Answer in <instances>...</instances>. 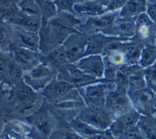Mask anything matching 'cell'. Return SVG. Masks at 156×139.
<instances>
[{
  "mask_svg": "<svg viewBox=\"0 0 156 139\" xmlns=\"http://www.w3.org/2000/svg\"><path fill=\"white\" fill-rule=\"evenodd\" d=\"M83 21L73 13L58 12L52 20L43 22L38 30L39 53L44 55L62 46L70 35L79 31L78 27Z\"/></svg>",
  "mask_w": 156,
  "mask_h": 139,
  "instance_id": "6da1fadb",
  "label": "cell"
},
{
  "mask_svg": "<svg viewBox=\"0 0 156 139\" xmlns=\"http://www.w3.org/2000/svg\"><path fill=\"white\" fill-rule=\"evenodd\" d=\"M29 121V134L32 139H49L59 126V121L45 101Z\"/></svg>",
  "mask_w": 156,
  "mask_h": 139,
  "instance_id": "7a4b0ae2",
  "label": "cell"
},
{
  "mask_svg": "<svg viewBox=\"0 0 156 139\" xmlns=\"http://www.w3.org/2000/svg\"><path fill=\"white\" fill-rule=\"evenodd\" d=\"M9 93L10 102L21 112L31 110L42 97L41 93L35 91L23 80L10 87Z\"/></svg>",
  "mask_w": 156,
  "mask_h": 139,
  "instance_id": "3957f363",
  "label": "cell"
},
{
  "mask_svg": "<svg viewBox=\"0 0 156 139\" xmlns=\"http://www.w3.org/2000/svg\"><path fill=\"white\" fill-rule=\"evenodd\" d=\"M81 121L99 131H108L115 120L114 115L105 107H84L76 116Z\"/></svg>",
  "mask_w": 156,
  "mask_h": 139,
  "instance_id": "277c9868",
  "label": "cell"
},
{
  "mask_svg": "<svg viewBox=\"0 0 156 139\" xmlns=\"http://www.w3.org/2000/svg\"><path fill=\"white\" fill-rule=\"evenodd\" d=\"M115 87V84L104 81L86 86L80 91L87 107H105V102L109 92Z\"/></svg>",
  "mask_w": 156,
  "mask_h": 139,
  "instance_id": "5b68a950",
  "label": "cell"
},
{
  "mask_svg": "<svg viewBox=\"0 0 156 139\" xmlns=\"http://www.w3.org/2000/svg\"><path fill=\"white\" fill-rule=\"evenodd\" d=\"M57 74L56 70L42 62L31 71L25 72L23 80L35 91L41 93L43 90L57 76Z\"/></svg>",
  "mask_w": 156,
  "mask_h": 139,
  "instance_id": "8992f818",
  "label": "cell"
},
{
  "mask_svg": "<svg viewBox=\"0 0 156 139\" xmlns=\"http://www.w3.org/2000/svg\"><path fill=\"white\" fill-rule=\"evenodd\" d=\"M119 15V11L116 12H106L101 15L89 17L83 20L78 27L80 32L91 35L94 34H105L111 35L112 26L115 18Z\"/></svg>",
  "mask_w": 156,
  "mask_h": 139,
  "instance_id": "52a82bcc",
  "label": "cell"
},
{
  "mask_svg": "<svg viewBox=\"0 0 156 139\" xmlns=\"http://www.w3.org/2000/svg\"><path fill=\"white\" fill-rule=\"evenodd\" d=\"M105 108L110 112L115 117L134 110L127 88L115 86L107 97Z\"/></svg>",
  "mask_w": 156,
  "mask_h": 139,
  "instance_id": "ba28073f",
  "label": "cell"
},
{
  "mask_svg": "<svg viewBox=\"0 0 156 139\" xmlns=\"http://www.w3.org/2000/svg\"><path fill=\"white\" fill-rule=\"evenodd\" d=\"M24 72L17 63L10 52L0 51V79L9 87L19 83L23 77Z\"/></svg>",
  "mask_w": 156,
  "mask_h": 139,
  "instance_id": "9c48e42d",
  "label": "cell"
},
{
  "mask_svg": "<svg viewBox=\"0 0 156 139\" xmlns=\"http://www.w3.org/2000/svg\"><path fill=\"white\" fill-rule=\"evenodd\" d=\"M88 42L89 35L80 31L70 35L66 39L62 46L70 64H74L85 56Z\"/></svg>",
  "mask_w": 156,
  "mask_h": 139,
  "instance_id": "30bf717a",
  "label": "cell"
},
{
  "mask_svg": "<svg viewBox=\"0 0 156 139\" xmlns=\"http://www.w3.org/2000/svg\"><path fill=\"white\" fill-rule=\"evenodd\" d=\"M132 39L143 46H156V24L146 13H142L135 19V34Z\"/></svg>",
  "mask_w": 156,
  "mask_h": 139,
  "instance_id": "8fae6325",
  "label": "cell"
},
{
  "mask_svg": "<svg viewBox=\"0 0 156 139\" xmlns=\"http://www.w3.org/2000/svg\"><path fill=\"white\" fill-rule=\"evenodd\" d=\"M75 88L76 87L70 81L57 75L51 81V83H49L43 90L41 95L46 103L54 104L66 97L70 91Z\"/></svg>",
  "mask_w": 156,
  "mask_h": 139,
  "instance_id": "7c38bea8",
  "label": "cell"
},
{
  "mask_svg": "<svg viewBox=\"0 0 156 139\" xmlns=\"http://www.w3.org/2000/svg\"><path fill=\"white\" fill-rule=\"evenodd\" d=\"M131 103L135 111L141 116H150L154 110V97L155 91L150 87L143 88L137 91H128Z\"/></svg>",
  "mask_w": 156,
  "mask_h": 139,
  "instance_id": "4fadbf2b",
  "label": "cell"
},
{
  "mask_svg": "<svg viewBox=\"0 0 156 139\" xmlns=\"http://www.w3.org/2000/svg\"><path fill=\"white\" fill-rule=\"evenodd\" d=\"M10 54L13 60L20 65L23 72H28L35 66L43 62V55L39 52L33 51L31 49L13 46Z\"/></svg>",
  "mask_w": 156,
  "mask_h": 139,
  "instance_id": "5bb4252c",
  "label": "cell"
},
{
  "mask_svg": "<svg viewBox=\"0 0 156 139\" xmlns=\"http://www.w3.org/2000/svg\"><path fill=\"white\" fill-rule=\"evenodd\" d=\"M140 117L141 115L134 109L127 113L116 116L108 132L115 138L118 139L123 134L137 126Z\"/></svg>",
  "mask_w": 156,
  "mask_h": 139,
  "instance_id": "9a60e30c",
  "label": "cell"
},
{
  "mask_svg": "<svg viewBox=\"0 0 156 139\" xmlns=\"http://www.w3.org/2000/svg\"><path fill=\"white\" fill-rule=\"evenodd\" d=\"M74 65L85 74L96 79L104 80L105 60L103 55H86L78 60L76 63H74Z\"/></svg>",
  "mask_w": 156,
  "mask_h": 139,
  "instance_id": "2e32d148",
  "label": "cell"
},
{
  "mask_svg": "<svg viewBox=\"0 0 156 139\" xmlns=\"http://www.w3.org/2000/svg\"><path fill=\"white\" fill-rule=\"evenodd\" d=\"M13 46L39 52V35L37 31H31L13 25Z\"/></svg>",
  "mask_w": 156,
  "mask_h": 139,
  "instance_id": "e0dca14e",
  "label": "cell"
},
{
  "mask_svg": "<svg viewBox=\"0 0 156 139\" xmlns=\"http://www.w3.org/2000/svg\"><path fill=\"white\" fill-rule=\"evenodd\" d=\"M135 34V19L119 15L115 18L112 26L111 36L122 40H130Z\"/></svg>",
  "mask_w": 156,
  "mask_h": 139,
  "instance_id": "ac0fdd59",
  "label": "cell"
},
{
  "mask_svg": "<svg viewBox=\"0 0 156 139\" xmlns=\"http://www.w3.org/2000/svg\"><path fill=\"white\" fill-rule=\"evenodd\" d=\"M119 40H122V39L115 36L108 35L101 33L89 35V42L87 46L85 56L90 55H103L108 46H110L112 43L116 42Z\"/></svg>",
  "mask_w": 156,
  "mask_h": 139,
  "instance_id": "d6986e66",
  "label": "cell"
},
{
  "mask_svg": "<svg viewBox=\"0 0 156 139\" xmlns=\"http://www.w3.org/2000/svg\"><path fill=\"white\" fill-rule=\"evenodd\" d=\"M110 2L108 0H94L83 3H78L74 5V11L79 16L94 17L106 13V9Z\"/></svg>",
  "mask_w": 156,
  "mask_h": 139,
  "instance_id": "ffe728a7",
  "label": "cell"
},
{
  "mask_svg": "<svg viewBox=\"0 0 156 139\" xmlns=\"http://www.w3.org/2000/svg\"><path fill=\"white\" fill-rule=\"evenodd\" d=\"M144 46L142 44L134 39L122 40L119 42V47L124 53L126 65H139V60Z\"/></svg>",
  "mask_w": 156,
  "mask_h": 139,
  "instance_id": "44dd1931",
  "label": "cell"
},
{
  "mask_svg": "<svg viewBox=\"0 0 156 139\" xmlns=\"http://www.w3.org/2000/svg\"><path fill=\"white\" fill-rule=\"evenodd\" d=\"M43 62L57 71L62 66L70 64L63 46H58L48 54L43 55Z\"/></svg>",
  "mask_w": 156,
  "mask_h": 139,
  "instance_id": "7402d4cb",
  "label": "cell"
},
{
  "mask_svg": "<svg viewBox=\"0 0 156 139\" xmlns=\"http://www.w3.org/2000/svg\"><path fill=\"white\" fill-rule=\"evenodd\" d=\"M29 135V127L23 123L12 121L4 125L2 132V139H26Z\"/></svg>",
  "mask_w": 156,
  "mask_h": 139,
  "instance_id": "603a6c76",
  "label": "cell"
},
{
  "mask_svg": "<svg viewBox=\"0 0 156 139\" xmlns=\"http://www.w3.org/2000/svg\"><path fill=\"white\" fill-rule=\"evenodd\" d=\"M147 0H128L119 10V15L136 19L142 13H146Z\"/></svg>",
  "mask_w": 156,
  "mask_h": 139,
  "instance_id": "cb8c5ba5",
  "label": "cell"
},
{
  "mask_svg": "<svg viewBox=\"0 0 156 139\" xmlns=\"http://www.w3.org/2000/svg\"><path fill=\"white\" fill-rule=\"evenodd\" d=\"M42 23H43L42 17L27 15L25 13H22L21 11H19V13L11 22V24L13 25L19 26L23 29L31 30V31H37V32H38L40 29Z\"/></svg>",
  "mask_w": 156,
  "mask_h": 139,
  "instance_id": "d4e9b609",
  "label": "cell"
},
{
  "mask_svg": "<svg viewBox=\"0 0 156 139\" xmlns=\"http://www.w3.org/2000/svg\"><path fill=\"white\" fill-rule=\"evenodd\" d=\"M20 0H0V21L10 23L19 13Z\"/></svg>",
  "mask_w": 156,
  "mask_h": 139,
  "instance_id": "484cf974",
  "label": "cell"
},
{
  "mask_svg": "<svg viewBox=\"0 0 156 139\" xmlns=\"http://www.w3.org/2000/svg\"><path fill=\"white\" fill-rule=\"evenodd\" d=\"M13 46V26L0 21V51L10 52Z\"/></svg>",
  "mask_w": 156,
  "mask_h": 139,
  "instance_id": "4316f807",
  "label": "cell"
},
{
  "mask_svg": "<svg viewBox=\"0 0 156 139\" xmlns=\"http://www.w3.org/2000/svg\"><path fill=\"white\" fill-rule=\"evenodd\" d=\"M69 124L72 129L74 130L77 133H79L80 136H82L85 139H91L95 136L96 134H98L100 132H104V131L96 129L77 117L70 121Z\"/></svg>",
  "mask_w": 156,
  "mask_h": 139,
  "instance_id": "83f0119b",
  "label": "cell"
},
{
  "mask_svg": "<svg viewBox=\"0 0 156 139\" xmlns=\"http://www.w3.org/2000/svg\"><path fill=\"white\" fill-rule=\"evenodd\" d=\"M156 62V46L146 45L144 46L141 51L139 65L144 70L150 68L155 65Z\"/></svg>",
  "mask_w": 156,
  "mask_h": 139,
  "instance_id": "f1b7e54d",
  "label": "cell"
},
{
  "mask_svg": "<svg viewBox=\"0 0 156 139\" xmlns=\"http://www.w3.org/2000/svg\"><path fill=\"white\" fill-rule=\"evenodd\" d=\"M138 127L145 139H156V121L150 116H141Z\"/></svg>",
  "mask_w": 156,
  "mask_h": 139,
  "instance_id": "f546056e",
  "label": "cell"
},
{
  "mask_svg": "<svg viewBox=\"0 0 156 139\" xmlns=\"http://www.w3.org/2000/svg\"><path fill=\"white\" fill-rule=\"evenodd\" d=\"M49 139H85L71 128L69 124L59 121V126Z\"/></svg>",
  "mask_w": 156,
  "mask_h": 139,
  "instance_id": "4dcf8cb0",
  "label": "cell"
},
{
  "mask_svg": "<svg viewBox=\"0 0 156 139\" xmlns=\"http://www.w3.org/2000/svg\"><path fill=\"white\" fill-rule=\"evenodd\" d=\"M146 86L147 84L145 81V77H144V70L140 66L136 71H134L129 76L128 91H137Z\"/></svg>",
  "mask_w": 156,
  "mask_h": 139,
  "instance_id": "1f68e13d",
  "label": "cell"
},
{
  "mask_svg": "<svg viewBox=\"0 0 156 139\" xmlns=\"http://www.w3.org/2000/svg\"><path fill=\"white\" fill-rule=\"evenodd\" d=\"M41 11L43 22L52 20L57 15L58 9L54 0H36Z\"/></svg>",
  "mask_w": 156,
  "mask_h": 139,
  "instance_id": "d6a6232c",
  "label": "cell"
},
{
  "mask_svg": "<svg viewBox=\"0 0 156 139\" xmlns=\"http://www.w3.org/2000/svg\"><path fill=\"white\" fill-rule=\"evenodd\" d=\"M54 3L56 4L58 12H65L77 15L74 11V5L76 4V0H54Z\"/></svg>",
  "mask_w": 156,
  "mask_h": 139,
  "instance_id": "836d02e7",
  "label": "cell"
},
{
  "mask_svg": "<svg viewBox=\"0 0 156 139\" xmlns=\"http://www.w3.org/2000/svg\"><path fill=\"white\" fill-rule=\"evenodd\" d=\"M144 77L147 86L156 91V65H153L150 68L144 70Z\"/></svg>",
  "mask_w": 156,
  "mask_h": 139,
  "instance_id": "e575fe53",
  "label": "cell"
},
{
  "mask_svg": "<svg viewBox=\"0 0 156 139\" xmlns=\"http://www.w3.org/2000/svg\"><path fill=\"white\" fill-rule=\"evenodd\" d=\"M117 139V138H116ZM118 139H145L143 133H141L140 128L137 126H135L133 129L129 130V132L123 134Z\"/></svg>",
  "mask_w": 156,
  "mask_h": 139,
  "instance_id": "d590c367",
  "label": "cell"
},
{
  "mask_svg": "<svg viewBox=\"0 0 156 139\" xmlns=\"http://www.w3.org/2000/svg\"><path fill=\"white\" fill-rule=\"evenodd\" d=\"M146 13L150 18V20L156 24V3H150L147 1Z\"/></svg>",
  "mask_w": 156,
  "mask_h": 139,
  "instance_id": "8d00e7d4",
  "label": "cell"
},
{
  "mask_svg": "<svg viewBox=\"0 0 156 139\" xmlns=\"http://www.w3.org/2000/svg\"><path fill=\"white\" fill-rule=\"evenodd\" d=\"M114 137L112 136L111 133L108 131H105V132H100L98 134H96L95 136L92 137L91 139H113Z\"/></svg>",
  "mask_w": 156,
  "mask_h": 139,
  "instance_id": "74e56055",
  "label": "cell"
},
{
  "mask_svg": "<svg viewBox=\"0 0 156 139\" xmlns=\"http://www.w3.org/2000/svg\"><path fill=\"white\" fill-rule=\"evenodd\" d=\"M150 116H151V117H153L154 119L156 121V109H154V110L153 111V112L151 113Z\"/></svg>",
  "mask_w": 156,
  "mask_h": 139,
  "instance_id": "f35d334b",
  "label": "cell"
},
{
  "mask_svg": "<svg viewBox=\"0 0 156 139\" xmlns=\"http://www.w3.org/2000/svg\"><path fill=\"white\" fill-rule=\"evenodd\" d=\"M88 1H94V0H76V3H83V2H88Z\"/></svg>",
  "mask_w": 156,
  "mask_h": 139,
  "instance_id": "ab89813d",
  "label": "cell"
},
{
  "mask_svg": "<svg viewBox=\"0 0 156 139\" xmlns=\"http://www.w3.org/2000/svg\"><path fill=\"white\" fill-rule=\"evenodd\" d=\"M154 109H156V91L154 94Z\"/></svg>",
  "mask_w": 156,
  "mask_h": 139,
  "instance_id": "60d3db41",
  "label": "cell"
},
{
  "mask_svg": "<svg viewBox=\"0 0 156 139\" xmlns=\"http://www.w3.org/2000/svg\"><path fill=\"white\" fill-rule=\"evenodd\" d=\"M148 2H150V3H156V0H147Z\"/></svg>",
  "mask_w": 156,
  "mask_h": 139,
  "instance_id": "b9f144b4",
  "label": "cell"
},
{
  "mask_svg": "<svg viewBox=\"0 0 156 139\" xmlns=\"http://www.w3.org/2000/svg\"><path fill=\"white\" fill-rule=\"evenodd\" d=\"M113 139H116V138H115V137H114V138H113Z\"/></svg>",
  "mask_w": 156,
  "mask_h": 139,
  "instance_id": "7bdbcfd3",
  "label": "cell"
},
{
  "mask_svg": "<svg viewBox=\"0 0 156 139\" xmlns=\"http://www.w3.org/2000/svg\"><path fill=\"white\" fill-rule=\"evenodd\" d=\"M155 65H156V62H155Z\"/></svg>",
  "mask_w": 156,
  "mask_h": 139,
  "instance_id": "ee69618b",
  "label": "cell"
}]
</instances>
